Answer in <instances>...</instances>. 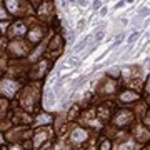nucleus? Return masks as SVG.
Listing matches in <instances>:
<instances>
[{"mask_svg": "<svg viewBox=\"0 0 150 150\" xmlns=\"http://www.w3.org/2000/svg\"><path fill=\"white\" fill-rule=\"evenodd\" d=\"M30 52V42L22 39H15L8 43V54L14 57H24Z\"/></svg>", "mask_w": 150, "mask_h": 150, "instance_id": "obj_1", "label": "nucleus"}, {"mask_svg": "<svg viewBox=\"0 0 150 150\" xmlns=\"http://www.w3.org/2000/svg\"><path fill=\"white\" fill-rule=\"evenodd\" d=\"M47 70H48V60H43V58H42V60H39V62L32 67L30 77L32 79H42Z\"/></svg>", "mask_w": 150, "mask_h": 150, "instance_id": "obj_2", "label": "nucleus"}, {"mask_svg": "<svg viewBox=\"0 0 150 150\" xmlns=\"http://www.w3.org/2000/svg\"><path fill=\"white\" fill-rule=\"evenodd\" d=\"M43 33H45V30L42 27H39V25H35V27H32L30 30L27 32V39H29L30 43H39L42 40V37H43Z\"/></svg>", "mask_w": 150, "mask_h": 150, "instance_id": "obj_3", "label": "nucleus"}, {"mask_svg": "<svg viewBox=\"0 0 150 150\" xmlns=\"http://www.w3.org/2000/svg\"><path fill=\"white\" fill-rule=\"evenodd\" d=\"M37 14H39L40 18H47V17L52 15V5L48 2H42L40 7L37 8Z\"/></svg>", "mask_w": 150, "mask_h": 150, "instance_id": "obj_4", "label": "nucleus"}, {"mask_svg": "<svg viewBox=\"0 0 150 150\" xmlns=\"http://www.w3.org/2000/svg\"><path fill=\"white\" fill-rule=\"evenodd\" d=\"M25 32H27V29H25V25L22 22H15V24L10 27V35L12 37H22Z\"/></svg>", "mask_w": 150, "mask_h": 150, "instance_id": "obj_5", "label": "nucleus"}, {"mask_svg": "<svg viewBox=\"0 0 150 150\" xmlns=\"http://www.w3.org/2000/svg\"><path fill=\"white\" fill-rule=\"evenodd\" d=\"M62 43H63V42H62V37H60V35H55V37L52 39V42L48 43V52L57 50V48L60 50V48H62Z\"/></svg>", "mask_w": 150, "mask_h": 150, "instance_id": "obj_6", "label": "nucleus"}, {"mask_svg": "<svg viewBox=\"0 0 150 150\" xmlns=\"http://www.w3.org/2000/svg\"><path fill=\"white\" fill-rule=\"evenodd\" d=\"M5 3H7V7L12 10V12H17L18 10V0H5Z\"/></svg>", "mask_w": 150, "mask_h": 150, "instance_id": "obj_7", "label": "nucleus"}, {"mask_svg": "<svg viewBox=\"0 0 150 150\" xmlns=\"http://www.w3.org/2000/svg\"><path fill=\"white\" fill-rule=\"evenodd\" d=\"M8 18V14H7V8L0 3V20H7Z\"/></svg>", "mask_w": 150, "mask_h": 150, "instance_id": "obj_8", "label": "nucleus"}, {"mask_svg": "<svg viewBox=\"0 0 150 150\" xmlns=\"http://www.w3.org/2000/svg\"><path fill=\"white\" fill-rule=\"evenodd\" d=\"M42 2H43V0H30V3H32V5H33L35 8H39Z\"/></svg>", "mask_w": 150, "mask_h": 150, "instance_id": "obj_9", "label": "nucleus"}, {"mask_svg": "<svg viewBox=\"0 0 150 150\" xmlns=\"http://www.w3.org/2000/svg\"><path fill=\"white\" fill-rule=\"evenodd\" d=\"M69 63H70V65H77V63H79V58H77V57H73V58L69 60Z\"/></svg>", "mask_w": 150, "mask_h": 150, "instance_id": "obj_10", "label": "nucleus"}, {"mask_svg": "<svg viewBox=\"0 0 150 150\" xmlns=\"http://www.w3.org/2000/svg\"><path fill=\"white\" fill-rule=\"evenodd\" d=\"M85 43H87V40H83L82 43H79V45H77V50H82V48L85 47Z\"/></svg>", "mask_w": 150, "mask_h": 150, "instance_id": "obj_11", "label": "nucleus"}, {"mask_svg": "<svg viewBox=\"0 0 150 150\" xmlns=\"http://www.w3.org/2000/svg\"><path fill=\"white\" fill-rule=\"evenodd\" d=\"M135 39H137V33H132V35H130V39H128V42H134Z\"/></svg>", "mask_w": 150, "mask_h": 150, "instance_id": "obj_12", "label": "nucleus"}, {"mask_svg": "<svg viewBox=\"0 0 150 150\" xmlns=\"http://www.w3.org/2000/svg\"><path fill=\"white\" fill-rule=\"evenodd\" d=\"M102 37H103V32H98V33H97V37H95V39H97V40H100V39H102Z\"/></svg>", "mask_w": 150, "mask_h": 150, "instance_id": "obj_13", "label": "nucleus"}, {"mask_svg": "<svg viewBox=\"0 0 150 150\" xmlns=\"http://www.w3.org/2000/svg\"><path fill=\"white\" fill-rule=\"evenodd\" d=\"M2 45H3V40L0 39V47H2Z\"/></svg>", "mask_w": 150, "mask_h": 150, "instance_id": "obj_14", "label": "nucleus"}]
</instances>
